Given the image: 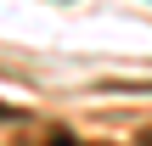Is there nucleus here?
<instances>
[{
	"mask_svg": "<svg viewBox=\"0 0 152 146\" xmlns=\"http://www.w3.org/2000/svg\"><path fill=\"white\" fill-rule=\"evenodd\" d=\"M51 146H73V141H68V135H51Z\"/></svg>",
	"mask_w": 152,
	"mask_h": 146,
	"instance_id": "obj_1",
	"label": "nucleus"
},
{
	"mask_svg": "<svg viewBox=\"0 0 152 146\" xmlns=\"http://www.w3.org/2000/svg\"><path fill=\"white\" fill-rule=\"evenodd\" d=\"M135 146H152V129H141V141H135Z\"/></svg>",
	"mask_w": 152,
	"mask_h": 146,
	"instance_id": "obj_2",
	"label": "nucleus"
}]
</instances>
